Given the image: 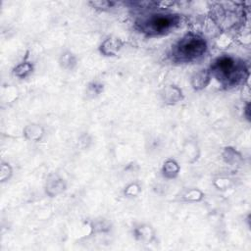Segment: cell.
Returning a JSON list of instances; mask_svg holds the SVG:
<instances>
[{
	"instance_id": "obj_1",
	"label": "cell",
	"mask_w": 251,
	"mask_h": 251,
	"mask_svg": "<svg viewBox=\"0 0 251 251\" xmlns=\"http://www.w3.org/2000/svg\"><path fill=\"white\" fill-rule=\"evenodd\" d=\"M216 77L226 85L237 84L244 76V67L230 57L219 58L212 67Z\"/></svg>"
},
{
	"instance_id": "obj_2",
	"label": "cell",
	"mask_w": 251,
	"mask_h": 251,
	"mask_svg": "<svg viewBox=\"0 0 251 251\" xmlns=\"http://www.w3.org/2000/svg\"><path fill=\"white\" fill-rule=\"evenodd\" d=\"M206 50L204 39L196 35H186L175 46L173 55L180 62H190L201 57Z\"/></svg>"
},
{
	"instance_id": "obj_3",
	"label": "cell",
	"mask_w": 251,
	"mask_h": 251,
	"mask_svg": "<svg viewBox=\"0 0 251 251\" xmlns=\"http://www.w3.org/2000/svg\"><path fill=\"white\" fill-rule=\"evenodd\" d=\"M178 18L172 14H154L141 23V29L151 35L164 34L174 28Z\"/></svg>"
}]
</instances>
